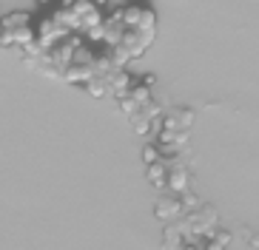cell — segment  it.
<instances>
[{"label": "cell", "instance_id": "6da1fadb", "mask_svg": "<svg viewBox=\"0 0 259 250\" xmlns=\"http://www.w3.org/2000/svg\"><path fill=\"white\" fill-rule=\"evenodd\" d=\"M71 31L74 34H85L89 29H94V26H100V20H103V9H97L94 3H89V0H74L71 3Z\"/></svg>", "mask_w": 259, "mask_h": 250}, {"label": "cell", "instance_id": "7a4b0ae2", "mask_svg": "<svg viewBox=\"0 0 259 250\" xmlns=\"http://www.w3.org/2000/svg\"><path fill=\"white\" fill-rule=\"evenodd\" d=\"M154 40H157V31H143V29H125L120 37V48L125 52V57H128L131 63L140 60L148 48L154 45Z\"/></svg>", "mask_w": 259, "mask_h": 250}, {"label": "cell", "instance_id": "3957f363", "mask_svg": "<svg viewBox=\"0 0 259 250\" xmlns=\"http://www.w3.org/2000/svg\"><path fill=\"white\" fill-rule=\"evenodd\" d=\"M165 162H168V176H165V190L168 193H177V196H180V193L191 190V182H194L191 168L185 165L180 157H171V159H165Z\"/></svg>", "mask_w": 259, "mask_h": 250}, {"label": "cell", "instance_id": "277c9868", "mask_svg": "<svg viewBox=\"0 0 259 250\" xmlns=\"http://www.w3.org/2000/svg\"><path fill=\"white\" fill-rule=\"evenodd\" d=\"M151 97H154V88H148V85H143V83H131L128 91L117 99V106H120L122 114H134V111H140Z\"/></svg>", "mask_w": 259, "mask_h": 250}, {"label": "cell", "instance_id": "5b68a950", "mask_svg": "<svg viewBox=\"0 0 259 250\" xmlns=\"http://www.w3.org/2000/svg\"><path fill=\"white\" fill-rule=\"evenodd\" d=\"M66 34H69V31L63 29V26H57L52 15L43 17V20L34 26V40H37V45L43 48V52H46V48H52V45L57 43V40H63Z\"/></svg>", "mask_w": 259, "mask_h": 250}, {"label": "cell", "instance_id": "8992f818", "mask_svg": "<svg viewBox=\"0 0 259 250\" xmlns=\"http://www.w3.org/2000/svg\"><path fill=\"white\" fill-rule=\"evenodd\" d=\"M194 120H197V114L191 111V108H180V106L162 111V117H160L162 128H168V131H191Z\"/></svg>", "mask_w": 259, "mask_h": 250}, {"label": "cell", "instance_id": "52a82bcc", "mask_svg": "<svg viewBox=\"0 0 259 250\" xmlns=\"http://www.w3.org/2000/svg\"><path fill=\"white\" fill-rule=\"evenodd\" d=\"M122 17H120V9L111 12V15H103V23H100V45H117L122 37Z\"/></svg>", "mask_w": 259, "mask_h": 250}, {"label": "cell", "instance_id": "ba28073f", "mask_svg": "<svg viewBox=\"0 0 259 250\" xmlns=\"http://www.w3.org/2000/svg\"><path fill=\"white\" fill-rule=\"evenodd\" d=\"M154 216L162 222V225H168V222H174L183 216V205H180V196L177 193H162L160 199H157V205H154Z\"/></svg>", "mask_w": 259, "mask_h": 250}, {"label": "cell", "instance_id": "9c48e42d", "mask_svg": "<svg viewBox=\"0 0 259 250\" xmlns=\"http://www.w3.org/2000/svg\"><path fill=\"white\" fill-rule=\"evenodd\" d=\"M103 80H106V91H108L114 99H120L122 94L128 91V85L134 83V77L128 74V68H111V71L103 77Z\"/></svg>", "mask_w": 259, "mask_h": 250}, {"label": "cell", "instance_id": "30bf717a", "mask_svg": "<svg viewBox=\"0 0 259 250\" xmlns=\"http://www.w3.org/2000/svg\"><path fill=\"white\" fill-rule=\"evenodd\" d=\"M34 40V26H20V29H12V31H0V43L3 45H17L23 48Z\"/></svg>", "mask_w": 259, "mask_h": 250}, {"label": "cell", "instance_id": "8fae6325", "mask_svg": "<svg viewBox=\"0 0 259 250\" xmlns=\"http://www.w3.org/2000/svg\"><path fill=\"white\" fill-rule=\"evenodd\" d=\"M145 176H148V182H151L157 190H165V176H168V162L165 159H157V162H151V165H145Z\"/></svg>", "mask_w": 259, "mask_h": 250}, {"label": "cell", "instance_id": "7c38bea8", "mask_svg": "<svg viewBox=\"0 0 259 250\" xmlns=\"http://www.w3.org/2000/svg\"><path fill=\"white\" fill-rule=\"evenodd\" d=\"M20 26H31V12H9V15L0 17V31H12V29H20Z\"/></svg>", "mask_w": 259, "mask_h": 250}, {"label": "cell", "instance_id": "4fadbf2b", "mask_svg": "<svg viewBox=\"0 0 259 250\" xmlns=\"http://www.w3.org/2000/svg\"><path fill=\"white\" fill-rule=\"evenodd\" d=\"M128 122H131V131L134 134H140V136H145V134H151V117L140 108V111H134V114H128Z\"/></svg>", "mask_w": 259, "mask_h": 250}, {"label": "cell", "instance_id": "5bb4252c", "mask_svg": "<svg viewBox=\"0 0 259 250\" xmlns=\"http://www.w3.org/2000/svg\"><path fill=\"white\" fill-rule=\"evenodd\" d=\"M80 88H83L92 99H103V97H108V91H106V80H103V77H89L85 83H80Z\"/></svg>", "mask_w": 259, "mask_h": 250}, {"label": "cell", "instance_id": "9a60e30c", "mask_svg": "<svg viewBox=\"0 0 259 250\" xmlns=\"http://www.w3.org/2000/svg\"><path fill=\"white\" fill-rule=\"evenodd\" d=\"M140 12H143V3H128V6H122V9H120L122 26H125V29H137Z\"/></svg>", "mask_w": 259, "mask_h": 250}, {"label": "cell", "instance_id": "2e32d148", "mask_svg": "<svg viewBox=\"0 0 259 250\" xmlns=\"http://www.w3.org/2000/svg\"><path fill=\"white\" fill-rule=\"evenodd\" d=\"M137 29H143V31H157V12H154L148 3H143V12H140Z\"/></svg>", "mask_w": 259, "mask_h": 250}, {"label": "cell", "instance_id": "e0dca14e", "mask_svg": "<svg viewBox=\"0 0 259 250\" xmlns=\"http://www.w3.org/2000/svg\"><path fill=\"white\" fill-rule=\"evenodd\" d=\"M180 205H183V213H188V211H197L199 205H202V199L194 190H185V193H180Z\"/></svg>", "mask_w": 259, "mask_h": 250}, {"label": "cell", "instance_id": "ac0fdd59", "mask_svg": "<svg viewBox=\"0 0 259 250\" xmlns=\"http://www.w3.org/2000/svg\"><path fill=\"white\" fill-rule=\"evenodd\" d=\"M208 239H213V242H220L222 247H228V244L234 242V236H231V230H222L220 225H217V227L211 230V233H208Z\"/></svg>", "mask_w": 259, "mask_h": 250}, {"label": "cell", "instance_id": "d6986e66", "mask_svg": "<svg viewBox=\"0 0 259 250\" xmlns=\"http://www.w3.org/2000/svg\"><path fill=\"white\" fill-rule=\"evenodd\" d=\"M157 159H160V148H157V145H145L143 148V162L151 165V162H157Z\"/></svg>", "mask_w": 259, "mask_h": 250}, {"label": "cell", "instance_id": "ffe728a7", "mask_svg": "<svg viewBox=\"0 0 259 250\" xmlns=\"http://www.w3.org/2000/svg\"><path fill=\"white\" fill-rule=\"evenodd\" d=\"M199 250H228V247H222L220 242H213V239L205 236V242H199Z\"/></svg>", "mask_w": 259, "mask_h": 250}, {"label": "cell", "instance_id": "44dd1931", "mask_svg": "<svg viewBox=\"0 0 259 250\" xmlns=\"http://www.w3.org/2000/svg\"><path fill=\"white\" fill-rule=\"evenodd\" d=\"M140 83H143V85H148V88H157V77H154V74H145L143 80H140Z\"/></svg>", "mask_w": 259, "mask_h": 250}, {"label": "cell", "instance_id": "7402d4cb", "mask_svg": "<svg viewBox=\"0 0 259 250\" xmlns=\"http://www.w3.org/2000/svg\"><path fill=\"white\" fill-rule=\"evenodd\" d=\"M89 3H94L97 9H108V0H89Z\"/></svg>", "mask_w": 259, "mask_h": 250}, {"label": "cell", "instance_id": "603a6c76", "mask_svg": "<svg viewBox=\"0 0 259 250\" xmlns=\"http://www.w3.org/2000/svg\"><path fill=\"white\" fill-rule=\"evenodd\" d=\"M40 6H49V3H54V0H37Z\"/></svg>", "mask_w": 259, "mask_h": 250}, {"label": "cell", "instance_id": "cb8c5ba5", "mask_svg": "<svg viewBox=\"0 0 259 250\" xmlns=\"http://www.w3.org/2000/svg\"><path fill=\"white\" fill-rule=\"evenodd\" d=\"M0 48H3V43H0Z\"/></svg>", "mask_w": 259, "mask_h": 250}]
</instances>
